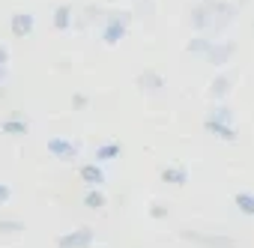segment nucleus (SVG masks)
<instances>
[{"label": "nucleus", "mask_w": 254, "mask_h": 248, "mask_svg": "<svg viewBox=\"0 0 254 248\" xmlns=\"http://www.w3.org/2000/svg\"><path fill=\"white\" fill-rule=\"evenodd\" d=\"M239 6L227 3V0H200L197 6L189 9V24L200 33H218L227 24H233Z\"/></svg>", "instance_id": "nucleus-1"}, {"label": "nucleus", "mask_w": 254, "mask_h": 248, "mask_svg": "<svg viewBox=\"0 0 254 248\" xmlns=\"http://www.w3.org/2000/svg\"><path fill=\"white\" fill-rule=\"evenodd\" d=\"M132 12H108L105 15V24H102V39L105 45H120L126 39V30L132 24Z\"/></svg>", "instance_id": "nucleus-2"}, {"label": "nucleus", "mask_w": 254, "mask_h": 248, "mask_svg": "<svg viewBox=\"0 0 254 248\" xmlns=\"http://www.w3.org/2000/svg\"><path fill=\"white\" fill-rule=\"evenodd\" d=\"M186 242H194L200 248H236V242L224 233H194V230H183L180 233Z\"/></svg>", "instance_id": "nucleus-3"}, {"label": "nucleus", "mask_w": 254, "mask_h": 248, "mask_svg": "<svg viewBox=\"0 0 254 248\" xmlns=\"http://www.w3.org/2000/svg\"><path fill=\"white\" fill-rule=\"evenodd\" d=\"M96 242V230L90 227H81V230H72V233H63L57 239V248H90Z\"/></svg>", "instance_id": "nucleus-4"}, {"label": "nucleus", "mask_w": 254, "mask_h": 248, "mask_svg": "<svg viewBox=\"0 0 254 248\" xmlns=\"http://www.w3.org/2000/svg\"><path fill=\"white\" fill-rule=\"evenodd\" d=\"M135 84H138V90H141L144 96H153V99H156V96H162V93H165V87H168V84H165V78H162L159 72H153V69L141 72Z\"/></svg>", "instance_id": "nucleus-5"}, {"label": "nucleus", "mask_w": 254, "mask_h": 248, "mask_svg": "<svg viewBox=\"0 0 254 248\" xmlns=\"http://www.w3.org/2000/svg\"><path fill=\"white\" fill-rule=\"evenodd\" d=\"M48 153L57 156V159H63V162H75L78 153H81V147L75 141H69V138H48Z\"/></svg>", "instance_id": "nucleus-6"}, {"label": "nucleus", "mask_w": 254, "mask_h": 248, "mask_svg": "<svg viewBox=\"0 0 254 248\" xmlns=\"http://www.w3.org/2000/svg\"><path fill=\"white\" fill-rule=\"evenodd\" d=\"M9 30H12L15 39H27V36H33V30H36V18H33L30 12H15V15L9 18Z\"/></svg>", "instance_id": "nucleus-7"}, {"label": "nucleus", "mask_w": 254, "mask_h": 248, "mask_svg": "<svg viewBox=\"0 0 254 248\" xmlns=\"http://www.w3.org/2000/svg\"><path fill=\"white\" fill-rule=\"evenodd\" d=\"M236 54V42H212V48H209V54H206V63L209 66H224L230 57Z\"/></svg>", "instance_id": "nucleus-8"}, {"label": "nucleus", "mask_w": 254, "mask_h": 248, "mask_svg": "<svg viewBox=\"0 0 254 248\" xmlns=\"http://www.w3.org/2000/svg\"><path fill=\"white\" fill-rule=\"evenodd\" d=\"M203 129L212 135V138H218V141H224V144H233L239 135L233 132V126H230V123H218V120H209L206 117V123H203Z\"/></svg>", "instance_id": "nucleus-9"}, {"label": "nucleus", "mask_w": 254, "mask_h": 248, "mask_svg": "<svg viewBox=\"0 0 254 248\" xmlns=\"http://www.w3.org/2000/svg\"><path fill=\"white\" fill-rule=\"evenodd\" d=\"M78 174H81V180H84L90 188H99V186L105 183V171L99 168V162H93V165H81Z\"/></svg>", "instance_id": "nucleus-10"}, {"label": "nucleus", "mask_w": 254, "mask_h": 248, "mask_svg": "<svg viewBox=\"0 0 254 248\" xmlns=\"http://www.w3.org/2000/svg\"><path fill=\"white\" fill-rule=\"evenodd\" d=\"M51 21H54V27H57V30H69V27H75V9H72V6H66V3H63V6H57Z\"/></svg>", "instance_id": "nucleus-11"}, {"label": "nucleus", "mask_w": 254, "mask_h": 248, "mask_svg": "<svg viewBox=\"0 0 254 248\" xmlns=\"http://www.w3.org/2000/svg\"><path fill=\"white\" fill-rule=\"evenodd\" d=\"M212 42H215V39H212L209 33H197L194 39H189L186 51H189V54H200V57H206V54H209V48H212Z\"/></svg>", "instance_id": "nucleus-12"}, {"label": "nucleus", "mask_w": 254, "mask_h": 248, "mask_svg": "<svg viewBox=\"0 0 254 248\" xmlns=\"http://www.w3.org/2000/svg\"><path fill=\"white\" fill-rule=\"evenodd\" d=\"M162 183H171V186H186L189 183V171L180 168V165H171V168H162Z\"/></svg>", "instance_id": "nucleus-13"}, {"label": "nucleus", "mask_w": 254, "mask_h": 248, "mask_svg": "<svg viewBox=\"0 0 254 248\" xmlns=\"http://www.w3.org/2000/svg\"><path fill=\"white\" fill-rule=\"evenodd\" d=\"M0 132L9 135V138H21V135H27V123H24V120H18V117L3 120V123H0Z\"/></svg>", "instance_id": "nucleus-14"}, {"label": "nucleus", "mask_w": 254, "mask_h": 248, "mask_svg": "<svg viewBox=\"0 0 254 248\" xmlns=\"http://www.w3.org/2000/svg\"><path fill=\"white\" fill-rule=\"evenodd\" d=\"M120 153H123L120 144H102V147H96V162H99V165L114 162V159H120Z\"/></svg>", "instance_id": "nucleus-15"}, {"label": "nucleus", "mask_w": 254, "mask_h": 248, "mask_svg": "<svg viewBox=\"0 0 254 248\" xmlns=\"http://www.w3.org/2000/svg\"><path fill=\"white\" fill-rule=\"evenodd\" d=\"M227 93H230V78L227 75H215L212 84H209V96L212 99H224Z\"/></svg>", "instance_id": "nucleus-16"}, {"label": "nucleus", "mask_w": 254, "mask_h": 248, "mask_svg": "<svg viewBox=\"0 0 254 248\" xmlns=\"http://www.w3.org/2000/svg\"><path fill=\"white\" fill-rule=\"evenodd\" d=\"M233 203H236V209H239L242 215H254V194H251V191H239V194L233 197Z\"/></svg>", "instance_id": "nucleus-17"}, {"label": "nucleus", "mask_w": 254, "mask_h": 248, "mask_svg": "<svg viewBox=\"0 0 254 248\" xmlns=\"http://www.w3.org/2000/svg\"><path fill=\"white\" fill-rule=\"evenodd\" d=\"M84 206H87V209H96V212L105 209V194H102L99 188H90V191L84 194Z\"/></svg>", "instance_id": "nucleus-18"}, {"label": "nucleus", "mask_w": 254, "mask_h": 248, "mask_svg": "<svg viewBox=\"0 0 254 248\" xmlns=\"http://www.w3.org/2000/svg\"><path fill=\"white\" fill-rule=\"evenodd\" d=\"M153 12H156V0H138L132 15H138V18H153Z\"/></svg>", "instance_id": "nucleus-19"}, {"label": "nucleus", "mask_w": 254, "mask_h": 248, "mask_svg": "<svg viewBox=\"0 0 254 248\" xmlns=\"http://www.w3.org/2000/svg\"><path fill=\"white\" fill-rule=\"evenodd\" d=\"M209 120H218V123H233V111H230L227 105H218V108H212V111H209Z\"/></svg>", "instance_id": "nucleus-20"}, {"label": "nucleus", "mask_w": 254, "mask_h": 248, "mask_svg": "<svg viewBox=\"0 0 254 248\" xmlns=\"http://www.w3.org/2000/svg\"><path fill=\"white\" fill-rule=\"evenodd\" d=\"M24 224L15 221V218H0V233H21Z\"/></svg>", "instance_id": "nucleus-21"}, {"label": "nucleus", "mask_w": 254, "mask_h": 248, "mask_svg": "<svg viewBox=\"0 0 254 248\" xmlns=\"http://www.w3.org/2000/svg\"><path fill=\"white\" fill-rule=\"evenodd\" d=\"M150 215H153V218H168V215H171V209H168L165 203H156V206L150 209Z\"/></svg>", "instance_id": "nucleus-22"}, {"label": "nucleus", "mask_w": 254, "mask_h": 248, "mask_svg": "<svg viewBox=\"0 0 254 248\" xmlns=\"http://www.w3.org/2000/svg\"><path fill=\"white\" fill-rule=\"evenodd\" d=\"M9 194H12V191H9V186H6V183H0V203H6V200H9Z\"/></svg>", "instance_id": "nucleus-23"}, {"label": "nucleus", "mask_w": 254, "mask_h": 248, "mask_svg": "<svg viewBox=\"0 0 254 248\" xmlns=\"http://www.w3.org/2000/svg\"><path fill=\"white\" fill-rule=\"evenodd\" d=\"M6 60H9V51H6V48H0V69L6 66Z\"/></svg>", "instance_id": "nucleus-24"}, {"label": "nucleus", "mask_w": 254, "mask_h": 248, "mask_svg": "<svg viewBox=\"0 0 254 248\" xmlns=\"http://www.w3.org/2000/svg\"><path fill=\"white\" fill-rule=\"evenodd\" d=\"M3 81H6V66H3V69H0V84H3Z\"/></svg>", "instance_id": "nucleus-25"}, {"label": "nucleus", "mask_w": 254, "mask_h": 248, "mask_svg": "<svg viewBox=\"0 0 254 248\" xmlns=\"http://www.w3.org/2000/svg\"><path fill=\"white\" fill-rule=\"evenodd\" d=\"M239 3H248V0H236V6H239Z\"/></svg>", "instance_id": "nucleus-26"}]
</instances>
